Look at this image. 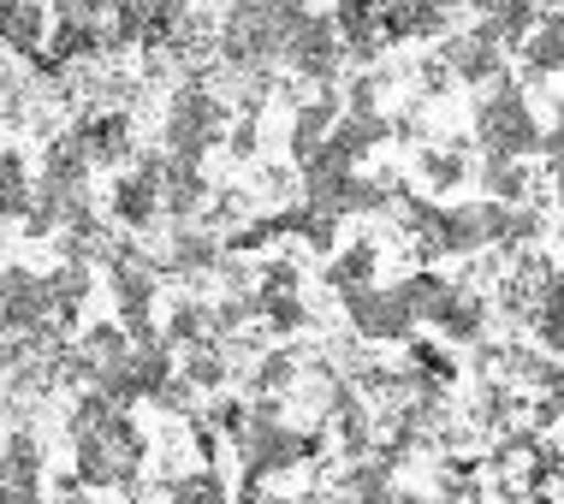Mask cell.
Returning a JSON list of instances; mask_svg holds the SVG:
<instances>
[{
    "instance_id": "1",
    "label": "cell",
    "mask_w": 564,
    "mask_h": 504,
    "mask_svg": "<svg viewBox=\"0 0 564 504\" xmlns=\"http://www.w3.org/2000/svg\"><path fill=\"white\" fill-rule=\"evenodd\" d=\"M476 143L487 149V155H506V161L535 155L541 125H535V113H529L523 89H517L511 78H499V84H494V96L476 107Z\"/></svg>"
},
{
    "instance_id": "2",
    "label": "cell",
    "mask_w": 564,
    "mask_h": 504,
    "mask_svg": "<svg viewBox=\"0 0 564 504\" xmlns=\"http://www.w3.org/2000/svg\"><path fill=\"white\" fill-rule=\"evenodd\" d=\"M220 131H226V101H220L203 78H191V84L173 96V107H166V155L203 161L208 143H215Z\"/></svg>"
},
{
    "instance_id": "3",
    "label": "cell",
    "mask_w": 564,
    "mask_h": 504,
    "mask_svg": "<svg viewBox=\"0 0 564 504\" xmlns=\"http://www.w3.org/2000/svg\"><path fill=\"white\" fill-rule=\"evenodd\" d=\"M339 303H345L350 327H357V339H369V344H399V339H410V332H416V320H410L399 285H392V292L362 285V292H345Z\"/></svg>"
},
{
    "instance_id": "4",
    "label": "cell",
    "mask_w": 564,
    "mask_h": 504,
    "mask_svg": "<svg viewBox=\"0 0 564 504\" xmlns=\"http://www.w3.org/2000/svg\"><path fill=\"white\" fill-rule=\"evenodd\" d=\"M280 59L297 72V78L333 84V78H339V66H345V48H339V36H333L327 19H303L297 30H285Z\"/></svg>"
},
{
    "instance_id": "5",
    "label": "cell",
    "mask_w": 564,
    "mask_h": 504,
    "mask_svg": "<svg viewBox=\"0 0 564 504\" xmlns=\"http://www.w3.org/2000/svg\"><path fill=\"white\" fill-rule=\"evenodd\" d=\"M48 320H54V303H48L42 273H30V267L0 273V332H36Z\"/></svg>"
},
{
    "instance_id": "6",
    "label": "cell",
    "mask_w": 564,
    "mask_h": 504,
    "mask_svg": "<svg viewBox=\"0 0 564 504\" xmlns=\"http://www.w3.org/2000/svg\"><path fill=\"white\" fill-rule=\"evenodd\" d=\"M440 66H446L457 84H499L506 78V48H499V36L487 24H476V30H464V36H452L446 48H440Z\"/></svg>"
},
{
    "instance_id": "7",
    "label": "cell",
    "mask_w": 564,
    "mask_h": 504,
    "mask_svg": "<svg viewBox=\"0 0 564 504\" xmlns=\"http://www.w3.org/2000/svg\"><path fill=\"white\" fill-rule=\"evenodd\" d=\"M113 213L131 226V232H149V220L161 213V149L137 161V173H126L113 185Z\"/></svg>"
},
{
    "instance_id": "8",
    "label": "cell",
    "mask_w": 564,
    "mask_h": 504,
    "mask_svg": "<svg viewBox=\"0 0 564 504\" xmlns=\"http://www.w3.org/2000/svg\"><path fill=\"white\" fill-rule=\"evenodd\" d=\"M203 202H208L203 161H178L161 149V208L173 213V220H191V213H203Z\"/></svg>"
},
{
    "instance_id": "9",
    "label": "cell",
    "mask_w": 564,
    "mask_h": 504,
    "mask_svg": "<svg viewBox=\"0 0 564 504\" xmlns=\"http://www.w3.org/2000/svg\"><path fill=\"white\" fill-rule=\"evenodd\" d=\"M517 54H523V78H529V84H546V78L558 72V59H564V36H558V12H553V7H541L535 30H529V36L517 42Z\"/></svg>"
},
{
    "instance_id": "10",
    "label": "cell",
    "mask_w": 564,
    "mask_h": 504,
    "mask_svg": "<svg viewBox=\"0 0 564 504\" xmlns=\"http://www.w3.org/2000/svg\"><path fill=\"white\" fill-rule=\"evenodd\" d=\"M0 42L12 54H42V42H48V7H36V0H0Z\"/></svg>"
},
{
    "instance_id": "11",
    "label": "cell",
    "mask_w": 564,
    "mask_h": 504,
    "mask_svg": "<svg viewBox=\"0 0 564 504\" xmlns=\"http://www.w3.org/2000/svg\"><path fill=\"white\" fill-rule=\"evenodd\" d=\"M72 136L84 143L89 166H96V161H101V166H113V161H126V155H131V125H126L119 113H89Z\"/></svg>"
},
{
    "instance_id": "12",
    "label": "cell",
    "mask_w": 564,
    "mask_h": 504,
    "mask_svg": "<svg viewBox=\"0 0 564 504\" xmlns=\"http://www.w3.org/2000/svg\"><path fill=\"white\" fill-rule=\"evenodd\" d=\"M481 196H487V202L517 208V202H529V196H535V173H529L523 161L487 155V161H481Z\"/></svg>"
},
{
    "instance_id": "13",
    "label": "cell",
    "mask_w": 564,
    "mask_h": 504,
    "mask_svg": "<svg viewBox=\"0 0 564 504\" xmlns=\"http://www.w3.org/2000/svg\"><path fill=\"white\" fill-rule=\"evenodd\" d=\"M333 119H339V101H333L327 89H322V101H303V107H297V119H292V161H297V166L327 143Z\"/></svg>"
},
{
    "instance_id": "14",
    "label": "cell",
    "mask_w": 564,
    "mask_h": 504,
    "mask_svg": "<svg viewBox=\"0 0 564 504\" xmlns=\"http://www.w3.org/2000/svg\"><path fill=\"white\" fill-rule=\"evenodd\" d=\"M226 350L215 344V339H203V344H185V362H178V380H185L191 392H215L220 380H226Z\"/></svg>"
},
{
    "instance_id": "15",
    "label": "cell",
    "mask_w": 564,
    "mask_h": 504,
    "mask_svg": "<svg viewBox=\"0 0 564 504\" xmlns=\"http://www.w3.org/2000/svg\"><path fill=\"white\" fill-rule=\"evenodd\" d=\"M375 262H380V250H375V243L369 238H362V243H350V250L339 255V262H333L327 267V285H333V292H362V285H375Z\"/></svg>"
},
{
    "instance_id": "16",
    "label": "cell",
    "mask_w": 564,
    "mask_h": 504,
    "mask_svg": "<svg viewBox=\"0 0 564 504\" xmlns=\"http://www.w3.org/2000/svg\"><path fill=\"white\" fill-rule=\"evenodd\" d=\"M215 262H220V243L208 238V232H191V226H185V232L173 238V250H166L161 267L166 273H208Z\"/></svg>"
},
{
    "instance_id": "17",
    "label": "cell",
    "mask_w": 564,
    "mask_h": 504,
    "mask_svg": "<svg viewBox=\"0 0 564 504\" xmlns=\"http://www.w3.org/2000/svg\"><path fill=\"white\" fill-rule=\"evenodd\" d=\"M30 213V173L12 149H0V220H24Z\"/></svg>"
},
{
    "instance_id": "18",
    "label": "cell",
    "mask_w": 564,
    "mask_h": 504,
    "mask_svg": "<svg viewBox=\"0 0 564 504\" xmlns=\"http://www.w3.org/2000/svg\"><path fill=\"white\" fill-rule=\"evenodd\" d=\"M292 380H297V350H268V357L250 369V386H243V392H256V398H273V392H285Z\"/></svg>"
},
{
    "instance_id": "19",
    "label": "cell",
    "mask_w": 564,
    "mask_h": 504,
    "mask_svg": "<svg viewBox=\"0 0 564 504\" xmlns=\"http://www.w3.org/2000/svg\"><path fill=\"white\" fill-rule=\"evenodd\" d=\"M131 350V339H126V327H89L84 332V344H78V357L89 362V374H101L108 362H119Z\"/></svg>"
},
{
    "instance_id": "20",
    "label": "cell",
    "mask_w": 564,
    "mask_h": 504,
    "mask_svg": "<svg viewBox=\"0 0 564 504\" xmlns=\"http://www.w3.org/2000/svg\"><path fill=\"white\" fill-rule=\"evenodd\" d=\"M422 178H429L434 190L464 185V178H469V166H464V143H452V149H429V155H422Z\"/></svg>"
},
{
    "instance_id": "21",
    "label": "cell",
    "mask_w": 564,
    "mask_h": 504,
    "mask_svg": "<svg viewBox=\"0 0 564 504\" xmlns=\"http://www.w3.org/2000/svg\"><path fill=\"white\" fill-rule=\"evenodd\" d=\"M208 339V309L203 303H178L173 320H166V339L161 344H203Z\"/></svg>"
},
{
    "instance_id": "22",
    "label": "cell",
    "mask_w": 564,
    "mask_h": 504,
    "mask_svg": "<svg viewBox=\"0 0 564 504\" xmlns=\"http://www.w3.org/2000/svg\"><path fill=\"white\" fill-rule=\"evenodd\" d=\"M54 24H101L108 19V0H48Z\"/></svg>"
},
{
    "instance_id": "23",
    "label": "cell",
    "mask_w": 564,
    "mask_h": 504,
    "mask_svg": "<svg viewBox=\"0 0 564 504\" xmlns=\"http://www.w3.org/2000/svg\"><path fill=\"white\" fill-rule=\"evenodd\" d=\"M375 96H380V72L350 84V113H375Z\"/></svg>"
},
{
    "instance_id": "24",
    "label": "cell",
    "mask_w": 564,
    "mask_h": 504,
    "mask_svg": "<svg viewBox=\"0 0 564 504\" xmlns=\"http://www.w3.org/2000/svg\"><path fill=\"white\" fill-rule=\"evenodd\" d=\"M226 143H232V155H238V161H250V155H256V119L232 125V136H226Z\"/></svg>"
},
{
    "instance_id": "25",
    "label": "cell",
    "mask_w": 564,
    "mask_h": 504,
    "mask_svg": "<svg viewBox=\"0 0 564 504\" xmlns=\"http://www.w3.org/2000/svg\"><path fill=\"white\" fill-rule=\"evenodd\" d=\"M262 190L285 196V190H292V173H280V166H268V173H262Z\"/></svg>"
}]
</instances>
